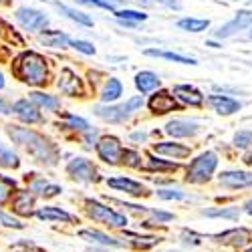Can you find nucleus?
<instances>
[{
	"mask_svg": "<svg viewBox=\"0 0 252 252\" xmlns=\"http://www.w3.org/2000/svg\"><path fill=\"white\" fill-rule=\"evenodd\" d=\"M105 2H107V4H121V2H125V0H105Z\"/></svg>",
	"mask_w": 252,
	"mask_h": 252,
	"instance_id": "53",
	"label": "nucleus"
},
{
	"mask_svg": "<svg viewBox=\"0 0 252 252\" xmlns=\"http://www.w3.org/2000/svg\"><path fill=\"white\" fill-rule=\"evenodd\" d=\"M246 252H252V246H250V248H248V250H246Z\"/></svg>",
	"mask_w": 252,
	"mask_h": 252,
	"instance_id": "55",
	"label": "nucleus"
},
{
	"mask_svg": "<svg viewBox=\"0 0 252 252\" xmlns=\"http://www.w3.org/2000/svg\"><path fill=\"white\" fill-rule=\"evenodd\" d=\"M97 154H99V158L105 161V163H117L119 159H121V143H119V139L117 137H113V135H105V137H101L97 143Z\"/></svg>",
	"mask_w": 252,
	"mask_h": 252,
	"instance_id": "9",
	"label": "nucleus"
},
{
	"mask_svg": "<svg viewBox=\"0 0 252 252\" xmlns=\"http://www.w3.org/2000/svg\"><path fill=\"white\" fill-rule=\"evenodd\" d=\"M178 27L188 32H202L210 27V23L204 18H182V20H178Z\"/></svg>",
	"mask_w": 252,
	"mask_h": 252,
	"instance_id": "30",
	"label": "nucleus"
},
{
	"mask_svg": "<svg viewBox=\"0 0 252 252\" xmlns=\"http://www.w3.org/2000/svg\"><path fill=\"white\" fill-rule=\"evenodd\" d=\"M69 45H71L75 51L83 53V55H95V47H93L91 43H87V40H81V38H77V40H71Z\"/></svg>",
	"mask_w": 252,
	"mask_h": 252,
	"instance_id": "40",
	"label": "nucleus"
},
{
	"mask_svg": "<svg viewBox=\"0 0 252 252\" xmlns=\"http://www.w3.org/2000/svg\"><path fill=\"white\" fill-rule=\"evenodd\" d=\"M250 38H252V31H250Z\"/></svg>",
	"mask_w": 252,
	"mask_h": 252,
	"instance_id": "56",
	"label": "nucleus"
},
{
	"mask_svg": "<svg viewBox=\"0 0 252 252\" xmlns=\"http://www.w3.org/2000/svg\"><path fill=\"white\" fill-rule=\"evenodd\" d=\"M79 236H81L83 240H89V242H95V244H101V246H113V248L121 246V242H117L115 238L99 232V230H81Z\"/></svg>",
	"mask_w": 252,
	"mask_h": 252,
	"instance_id": "26",
	"label": "nucleus"
},
{
	"mask_svg": "<svg viewBox=\"0 0 252 252\" xmlns=\"http://www.w3.org/2000/svg\"><path fill=\"white\" fill-rule=\"evenodd\" d=\"M31 192H34L38 196H45V198H51V196H57L61 192V186L49 184L45 178H34L31 182Z\"/></svg>",
	"mask_w": 252,
	"mask_h": 252,
	"instance_id": "27",
	"label": "nucleus"
},
{
	"mask_svg": "<svg viewBox=\"0 0 252 252\" xmlns=\"http://www.w3.org/2000/svg\"><path fill=\"white\" fill-rule=\"evenodd\" d=\"M150 170H178V163L163 161V159H158V158H150Z\"/></svg>",
	"mask_w": 252,
	"mask_h": 252,
	"instance_id": "41",
	"label": "nucleus"
},
{
	"mask_svg": "<svg viewBox=\"0 0 252 252\" xmlns=\"http://www.w3.org/2000/svg\"><path fill=\"white\" fill-rule=\"evenodd\" d=\"M250 25H252V10H238L232 20H228L226 25H222V27L214 32V36H216V38H228V36L236 34L238 31H244V29L250 27Z\"/></svg>",
	"mask_w": 252,
	"mask_h": 252,
	"instance_id": "8",
	"label": "nucleus"
},
{
	"mask_svg": "<svg viewBox=\"0 0 252 252\" xmlns=\"http://www.w3.org/2000/svg\"><path fill=\"white\" fill-rule=\"evenodd\" d=\"M34 208V196L31 192H16L14 200H12V210L20 216H29L32 214Z\"/></svg>",
	"mask_w": 252,
	"mask_h": 252,
	"instance_id": "21",
	"label": "nucleus"
},
{
	"mask_svg": "<svg viewBox=\"0 0 252 252\" xmlns=\"http://www.w3.org/2000/svg\"><path fill=\"white\" fill-rule=\"evenodd\" d=\"M145 55L150 57H158V59H165V61H174V63H182V65H196V59L192 57H184L180 53H172V51H161V49H148Z\"/></svg>",
	"mask_w": 252,
	"mask_h": 252,
	"instance_id": "28",
	"label": "nucleus"
},
{
	"mask_svg": "<svg viewBox=\"0 0 252 252\" xmlns=\"http://www.w3.org/2000/svg\"><path fill=\"white\" fill-rule=\"evenodd\" d=\"M216 167H218V156L214 152H204L196 159H192L190 167H188V182L204 184L212 178Z\"/></svg>",
	"mask_w": 252,
	"mask_h": 252,
	"instance_id": "3",
	"label": "nucleus"
},
{
	"mask_svg": "<svg viewBox=\"0 0 252 252\" xmlns=\"http://www.w3.org/2000/svg\"><path fill=\"white\" fill-rule=\"evenodd\" d=\"M57 8H59L63 14H65V16H69L71 20H75V23L85 25V27H93V20H91L85 12L75 10V8H71V6H65V4H61V2H57Z\"/></svg>",
	"mask_w": 252,
	"mask_h": 252,
	"instance_id": "29",
	"label": "nucleus"
},
{
	"mask_svg": "<svg viewBox=\"0 0 252 252\" xmlns=\"http://www.w3.org/2000/svg\"><path fill=\"white\" fill-rule=\"evenodd\" d=\"M31 103L34 105V107H40V109H45V111H55V109L61 107L59 97L49 95V93H40V91L31 93Z\"/></svg>",
	"mask_w": 252,
	"mask_h": 252,
	"instance_id": "25",
	"label": "nucleus"
},
{
	"mask_svg": "<svg viewBox=\"0 0 252 252\" xmlns=\"http://www.w3.org/2000/svg\"><path fill=\"white\" fill-rule=\"evenodd\" d=\"M158 196H159L161 200H184V198H186V194L180 192V190H159Z\"/></svg>",
	"mask_w": 252,
	"mask_h": 252,
	"instance_id": "43",
	"label": "nucleus"
},
{
	"mask_svg": "<svg viewBox=\"0 0 252 252\" xmlns=\"http://www.w3.org/2000/svg\"><path fill=\"white\" fill-rule=\"evenodd\" d=\"M0 2H10V0H0Z\"/></svg>",
	"mask_w": 252,
	"mask_h": 252,
	"instance_id": "54",
	"label": "nucleus"
},
{
	"mask_svg": "<svg viewBox=\"0 0 252 252\" xmlns=\"http://www.w3.org/2000/svg\"><path fill=\"white\" fill-rule=\"evenodd\" d=\"M67 174L77 182H95L97 170L95 165L85 158H75L67 163Z\"/></svg>",
	"mask_w": 252,
	"mask_h": 252,
	"instance_id": "7",
	"label": "nucleus"
},
{
	"mask_svg": "<svg viewBox=\"0 0 252 252\" xmlns=\"http://www.w3.org/2000/svg\"><path fill=\"white\" fill-rule=\"evenodd\" d=\"M121 95H123L121 81L115 79V77H109L107 83H105L103 89H101V101H103V103H113V101H117Z\"/></svg>",
	"mask_w": 252,
	"mask_h": 252,
	"instance_id": "24",
	"label": "nucleus"
},
{
	"mask_svg": "<svg viewBox=\"0 0 252 252\" xmlns=\"http://www.w3.org/2000/svg\"><path fill=\"white\" fill-rule=\"evenodd\" d=\"M18 163H20L18 156L12 150L2 148V143H0V165L2 167H18Z\"/></svg>",
	"mask_w": 252,
	"mask_h": 252,
	"instance_id": "33",
	"label": "nucleus"
},
{
	"mask_svg": "<svg viewBox=\"0 0 252 252\" xmlns=\"http://www.w3.org/2000/svg\"><path fill=\"white\" fill-rule=\"evenodd\" d=\"M139 4H145V6H150V4H161V6H167V8H180V2L178 0H137Z\"/></svg>",
	"mask_w": 252,
	"mask_h": 252,
	"instance_id": "42",
	"label": "nucleus"
},
{
	"mask_svg": "<svg viewBox=\"0 0 252 252\" xmlns=\"http://www.w3.org/2000/svg\"><path fill=\"white\" fill-rule=\"evenodd\" d=\"M234 145H236V148H240V150L250 148V145H252V131H248V129L238 131L234 135Z\"/></svg>",
	"mask_w": 252,
	"mask_h": 252,
	"instance_id": "38",
	"label": "nucleus"
},
{
	"mask_svg": "<svg viewBox=\"0 0 252 252\" xmlns=\"http://www.w3.org/2000/svg\"><path fill=\"white\" fill-rule=\"evenodd\" d=\"M12 190H16V182L12 178L0 176V204H4L8 200V196L12 194Z\"/></svg>",
	"mask_w": 252,
	"mask_h": 252,
	"instance_id": "34",
	"label": "nucleus"
},
{
	"mask_svg": "<svg viewBox=\"0 0 252 252\" xmlns=\"http://www.w3.org/2000/svg\"><path fill=\"white\" fill-rule=\"evenodd\" d=\"M40 43L51 49H65L71 43V38L61 31H43L40 32Z\"/></svg>",
	"mask_w": 252,
	"mask_h": 252,
	"instance_id": "20",
	"label": "nucleus"
},
{
	"mask_svg": "<svg viewBox=\"0 0 252 252\" xmlns=\"http://www.w3.org/2000/svg\"><path fill=\"white\" fill-rule=\"evenodd\" d=\"M67 123H65V127H71V129H79V131H87L89 129V123L85 119H81L73 113H67Z\"/></svg>",
	"mask_w": 252,
	"mask_h": 252,
	"instance_id": "35",
	"label": "nucleus"
},
{
	"mask_svg": "<svg viewBox=\"0 0 252 252\" xmlns=\"http://www.w3.org/2000/svg\"><path fill=\"white\" fill-rule=\"evenodd\" d=\"M174 99H180L182 103L192 105V107H200L204 103V95L192 85H176L174 87Z\"/></svg>",
	"mask_w": 252,
	"mask_h": 252,
	"instance_id": "14",
	"label": "nucleus"
},
{
	"mask_svg": "<svg viewBox=\"0 0 252 252\" xmlns=\"http://www.w3.org/2000/svg\"><path fill=\"white\" fill-rule=\"evenodd\" d=\"M148 107L156 113V115H163V113H170L180 109V103L174 99V95L170 91H158L156 95H152V99L148 101Z\"/></svg>",
	"mask_w": 252,
	"mask_h": 252,
	"instance_id": "10",
	"label": "nucleus"
},
{
	"mask_svg": "<svg viewBox=\"0 0 252 252\" xmlns=\"http://www.w3.org/2000/svg\"><path fill=\"white\" fill-rule=\"evenodd\" d=\"M10 113H14L20 121H25V123H40V121H43V115H40L38 107H34L29 99H18L12 105Z\"/></svg>",
	"mask_w": 252,
	"mask_h": 252,
	"instance_id": "11",
	"label": "nucleus"
},
{
	"mask_svg": "<svg viewBox=\"0 0 252 252\" xmlns=\"http://www.w3.org/2000/svg\"><path fill=\"white\" fill-rule=\"evenodd\" d=\"M0 222H2L4 226H8V228H23V224H20L18 220H14V218H10L8 214H0Z\"/></svg>",
	"mask_w": 252,
	"mask_h": 252,
	"instance_id": "45",
	"label": "nucleus"
},
{
	"mask_svg": "<svg viewBox=\"0 0 252 252\" xmlns=\"http://www.w3.org/2000/svg\"><path fill=\"white\" fill-rule=\"evenodd\" d=\"M220 184L230 190H238V188H250L252 186V174L240 172V170H230L220 174Z\"/></svg>",
	"mask_w": 252,
	"mask_h": 252,
	"instance_id": "13",
	"label": "nucleus"
},
{
	"mask_svg": "<svg viewBox=\"0 0 252 252\" xmlns=\"http://www.w3.org/2000/svg\"><path fill=\"white\" fill-rule=\"evenodd\" d=\"M57 87H59V91L63 95H69V97H83L85 95V87H83L81 77L71 69H63L61 71Z\"/></svg>",
	"mask_w": 252,
	"mask_h": 252,
	"instance_id": "6",
	"label": "nucleus"
},
{
	"mask_svg": "<svg viewBox=\"0 0 252 252\" xmlns=\"http://www.w3.org/2000/svg\"><path fill=\"white\" fill-rule=\"evenodd\" d=\"M244 212H246V214H250V216H252V200H248V202H246V204H244Z\"/></svg>",
	"mask_w": 252,
	"mask_h": 252,
	"instance_id": "50",
	"label": "nucleus"
},
{
	"mask_svg": "<svg viewBox=\"0 0 252 252\" xmlns=\"http://www.w3.org/2000/svg\"><path fill=\"white\" fill-rule=\"evenodd\" d=\"M248 2H250V4H252V0H248Z\"/></svg>",
	"mask_w": 252,
	"mask_h": 252,
	"instance_id": "57",
	"label": "nucleus"
},
{
	"mask_svg": "<svg viewBox=\"0 0 252 252\" xmlns=\"http://www.w3.org/2000/svg\"><path fill=\"white\" fill-rule=\"evenodd\" d=\"M159 83H161V81H159V77H158L154 71H139V73L135 75V87H137V91H139L141 95L158 89Z\"/></svg>",
	"mask_w": 252,
	"mask_h": 252,
	"instance_id": "19",
	"label": "nucleus"
},
{
	"mask_svg": "<svg viewBox=\"0 0 252 252\" xmlns=\"http://www.w3.org/2000/svg\"><path fill=\"white\" fill-rule=\"evenodd\" d=\"M141 105H143V97L141 95H135V97H131V99H127V103L125 105H121L123 107V111H125V115H133L135 111H139L141 109Z\"/></svg>",
	"mask_w": 252,
	"mask_h": 252,
	"instance_id": "37",
	"label": "nucleus"
},
{
	"mask_svg": "<svg viewBox=\"0 0 252 252\" xmlns=\"http://www.w3.org/2000/svg\"><path fill=\"white\" fill-rule=\"evenodd\" d=\"M244 161H246L248 165H252V152H248V154L244 156Z\"/></svg>",
	"mask_w": 252,
	"mask_h": 252,
	"instance_id": "52",
	"label": "nucleus"
},
{
	"mask_svg": "<svg viewBox=\"0 0 252 252\" xmlns=\"http://www.w3.org/2000/svg\"><path fill=\"white\" fill-rule=\"evenodd\" d=\"M79 4H87V6H97V8H105V10H115L111 4H107L105 0H75Z\"/></svg>",
	"mask_w": 252,
	"mask_h": 252,
	"instance_id": "44",
	"label": "nucleus"
},
{
	"mask_svg": "<svg viewBox=\"0 0 252 252\" xmlns=\"http://www.w3.org/2000/svg\"><path fill=\"white\" fill-rule=\"evenodd\" d=\"M165 133L172 137H192L198 133V123L194 119H172L165 123Z\"/></svg>",
	"mask_w": 252,
	"mask_h": 252,
	"instance_id": "12",
	"label": "nucleus"
},
{
	"mask_svg": "<svg viewBox=\"0 0 252 252\" xmlns=\"http://www.w3.org/2000/svg\"><path fill=\"white\" fill-rule=\"evenodd\" d=\"M154 152L161 154V156H170L174 159H182L190 156V148H186L182 143H174V141H159L154 145Z\"/></svg>",
	"mask_w": 252,
	"mask_h": 252,
	"instance_id": "16",
	"label": "nucleus"
},
{
	"mask_svg": "<svg viewBox=\"0 0 252 252\" xmlns=\"http://www.w3.org/2000/svg\"><path fill=\"white\" fill-rule=\"evenodd\" d=\"M121 159H123V163H127L131 167H141V156L137 152L125 150V152H121Z\"/></svg>",
	"mask_w": 252,
	"mask_h": 252,
	"instance_id": "39",
	"label": "nucleus"
},
{
	"mask_svg": "<svg viewBox=\"0 0 252 252\" xmlns=\"http://www.w3.org/2000/svg\"><path fill=\"white\" fill-rule=\"evenodd\" d=\"M107 184H109V188H115V190H121V192L131 194V196H141V194H145V188H143L141 184H137V182H133V180H129V178H125V176L111 178V180H107Z\"/></svg>",
	"mask_w": 252,
	"mask_h": 252,
	"instance_id": "17",
	"label": "nucleus"
},
{
	"mask_svg": "<svg viewBox=\"0 0 252 252\" xmlns=\"http://www.w3.org/2000/svg\"><path fill=\"white\" fill-rule=\"evenodd\" d=\"M145 137H148V135H145L143 131H137V133H131V139H133V141H143Z\"/></svg>",
	"mask_w": 252,
	"mask_h": 252,
	"instance_id": "49",
	"label": "nucleus"
},
{
	"mask_svg": "<svg viewBox=\"0 0 252 252\" xmlns=\"http://www.w3.org/2000/svg\"><path fill=\"white\" fill-rule=\"evenodd\" d=\"M6 133L16 145L25 148L27 154L34 161L45 163V165H55L57 163L59 150L55 148V143L51 139H47L45 135H40L34 129H29V127H20V125H8Z\"/></svg>",
	"mask_w": 252,
	"mask_h": 252,
	"instance_id": "1",
	"label": "nucleus"
},
{
	"mask_svg": "<svg viewBox=\"0 0 252 252\" xmlns=\"http://www.w3.org/2000/svg\"><path fill=\"white\" fill-rule=\"evenodd\" d=\"M16 23L23 27L25 31H43L49 25V16L45 12H40L36 8H29V6H20L16 10Z\"/></svg>",
	"mask_w": 252,
	"mask_h": 252,
	"instance_id": "5",
	"label": "nucleus"
},
{
	"mask_svg": "<svg viewBox=\"0 0 252 252\" xmlns=\"http://www.w3.org/2000/svg\"><path fill=\"white\" fill-rule=\"evenodd\" d=\"M115 16L119 18V23H127V25H135L141 20H148V14L137 12V10H115Z\"/></svg>",
	"mask_w": 252,
	"mask_h": 252,
	"instance_id": "32",
	"label": "nucleus"
},
{
	"mask_svg": "<svg viewBox=\"0 0 252 252\" xmlns=\"http://www.w3.org/2000/svg\"><path fill=\"white\" fill-rule=\"evenodd\" d=\"M36 218H40V220H57V222H73L75 220L69 212H65V210H61L57 206L38 208L36 210Z\"/></svg>",
	"mask_w": 252,
	"mask_h": 252,
	"instance_id": "23",
	"label": "nucleus"
},
{
	"mask_svg": "<svg viewBox=\"0 0 252 252\" xmlns=\"http://www.w3.org/2000/svg\"><path fill=\"white\" fill-rule=\"evenodd\" d=\"M10 109H12V105L4 97H0V113H2V115H10Z\"/></svg>",
	"mask_w": 252,
	"mask_h": 252,
	"instance_id": "48",
	"label": "nucleus"
},
{
	"mask_svg": "<svg viewBox=\"0 0 252 252\" xmlns=\"http://www.w3.org/2000/svg\"><path fill=\"white\" fill-rule=\"evenodd\" d=\"M154 220H158V222H170V220H174V214H167V212H154Z\"/></svg>",
	"mask_w": 252,
	"mask_h": 252,
	"instance_id": "47",
	"label": "nucleus"
},
{
	"mask_svg": "<svg viewBox=\"0 0 252 252\" xmlns=\"http://www.w3.org/2000/svg\"><path fill=\"white\" fill-rule=\"evenodd\" d=\"M95 115L105 119V121H111V123H121V121L127 119L121 105H105V107L101 105V107H95Z\"/></svg>",
	"mask_w": 252,
	"mask_h": 252,
	"instance_id": "22",
	"label": "nucleus"
},
{
	"mask_svg": "<svg viewBox=\"0 0 252 252\" xmlns=\"http://www.w3.org/2000/svg\"><path fill=\"white\" fill-rule=\"evenodd\" d=\"M85 133V141H87V148H93V143H95V139H97V131L95 129H87V131H83Z\"/></svg>",
	"mask_w": 252,
	"mask_h": 252,
	"instance_id": "46",
	"label": "nucleus"
},
{
	"mask_svg": "<svg viewBox=\"0 0 252 252\" xmlns=\"http://www.w3.org/2000/svg\"><path fill=\"white\" fill-rule=\"evenodd\" d=\"M4 85H6V79H4V73L0 71V89H4Z\"/></svg>",
	"mask_w": 252,
	"mask_h": 252,
	"instance_id": "51",
	"label": "nucleus"
},
{
	"mask_svg": "<svg viewBox=\"0 0 252 252\" xmlns=\"http://www.w3.org/2000/svg\"><path fill=\"white\" fill-rule=\"evenodd\" d=\"M208 103L212 105L214 111L220 113V115H232L240 109V103L232 97H226V95H210Z\"/></svg>",
	"mask_w": 252,
	"mask_h": 252,
	"instance_id": "15",
	"label": "nucleus"
},
{
	"mask_svg": "<svg viewBox=\"0 0 252 252\" xmlns=\"http://www.w3.org/2000/svg\"><path fill=\"white\" fill-rule=\"evenodd\" d=\"M87 212H89V216L93 220L103 222V224H109V226H115V228H123L125 224H127V218H125L123 214L113 212L111 208L99 204L97 200H87Z\"/></svg>",
	"mask_w": 252,
	"mask_h": 252,
	"instance_id": "4",
	"label": "nucleus"
},
{
	"mask_svg": "<svg viewBox=\"0 0 252 252\" xmlns=\"http://www.w3.org/2000/svg\"><path fill=\"white\" fill-rule=\"evenodd\" d=\"M127 238L133 240V246L137 248H152L154 244H158L159 240L156 236H137V234H127Z\"/></svg>",
	"mask_w": 252,
	"mask_h": 252,
	"instance_id": "36",
	"label": "nucleus"
},
{
	"mask_svg": "<svg viewBox=\"0 0 252 252\" xmlns=\"http://www.w3.org/2000/svg\"><path fill=\"white\" fill-rule=\"evenodd\" d=\"M12 73L16 75V79H20L23 83L31 87H40L45 85L49 79V65L47 59L43 55H38L34 51H25L20 53L14 63H12Z\"/></svg>",
	"mask_w": 252,
	"mask_h": 252,
	"instance_id": "2",
	"label": "nucleus"
},
{
	"mask_svg": "<svg viewBox=\"0 0 252 252\" xmlns=\"http://www.w3.org/2000/svg\"><path fill=\"white\" fill-rule=\"evenodd\" d=\"M218 242H224V244H232V246H242L250 240V232L246 228H232V230H226L222 234H216L214 236Z\"/></svg>",
	"mask_w": 252,
	"mask_h": 252,
	"instance_id": "18",
	"label": "nucleus"
},
{
	"mask_svg": "<svg viewBox=\"0 0 252 252\" xmlns=\"http://www.w3.org/2000/svg\"><path fill=\"white\" fill-rule=\"evenodd\" d=\"M204 216L208 218H230L236 220L240 216L238 208H212V210H204Z\"/></svg>",
	"mask_w": 252,
	"mask_h": 252,
	"instance_id": "31",
	"label": "nucleus"
}]
</instances>
